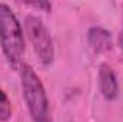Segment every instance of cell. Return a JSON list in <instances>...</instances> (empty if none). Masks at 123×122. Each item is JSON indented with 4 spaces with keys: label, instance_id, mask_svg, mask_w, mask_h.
<instances>
[{
    "label": "cell",
    "instance_id": "cell-4",
    "mask_svg": "<svg viewBox=\"0 0 123 122\" xmlns=\"http://www.w3.org/2000/svg\"><path fill=\"white\" fill-rule=\"evenodd\" d=\"M97 83H99V91L106 101H115L117 98L119 83H117L116 75L110 66H107L105 63L100 65L99 73H97Z\"/></svg>",
    "mask_w": 123,
    "mask_h": 122
},
{
    "label": "cell",
    "instance_id": "cell-2",
    "mask_svg": "<svg viewBox=\"0 0 123 122\" xmlns=\"http://www.w3.org/2000/svg\"><path fill=\"white\" fill-rule=\"evenodd\" d=\"M22 93L27 111L33 122H53L50 115V105L46 89L39 75L29 65H23L20 69Z\"/></svg>",
    "mask_w": 123,
    "mask_h": 122
},
{
    "label": "cell",
    "instance_id": "cell-7",
    "mask_svg": "<svg viewBox=\"0 0 123 122\" xmlns=\"http://www.w3.org/2000/svg\"><path fill=\"white\" fill-rule=\"evenodd\" d=\"M119 47L123 50V25H122V30L119 33Z\"/></svg>",
    "mask_w": 123,
    "mask_h": 122
},
{
    "label": "cell",
    "instance_id": "cell-1",
    "mask_svg": "<svg viewBox=\"0 0 123 122\" xmlns=\"http://www.w3.org/2000/svg\"><path fill=\"white\" fill-rule=\"evenodd\" d=\"M0 46L7 63L19 69L26 49L25 33L14 12L6 3H0Z\"/></svg>",
    "mask_w": 123,
    "mask_h": 122
},
{
    "label": "cell",
    "instance_id": "cell-6",
    "mask_svg": "<svg viewBox=\"0 0 123 122\" xmlns=\"http://www.w3.org/2000/svg\"><path fill=\"white\" fill-rule=\"evenodd\" d=\"M12 118V103L6 92L0 88V122H7Z\"/></svg>",
    "mask_w": 123,
    "mask_h": 122
},
{
    "label": "cell",
    "instance_id": "cell-3",
    "mask_svg": "<svg viewBox=\"0 0 123 122\" xmlns=\"http://www.w3.org/2000/svg\"><path fill=\"white\" fill-rule=\"evenodd\" d=\"M25 32L37 59L43 65H50L55 59V46L50 32L42 19L29 14L25 19Z\"/></svg>",
    "mask_w": 123,
    "mask_h": 122
},
{
    "label": "cell",
    "instance_id": "cell-5",
    "mask_svg": "<svg viewBox=\"0 0 123 122\" xmlns=\"http://www.w3.org/2000/svg\"><path fill=\"white\" fill-rule=\"evenodd\" d=\"M87 42L96 53H106L113 47L112 33L100 26H93L87 32Z\"/></svg>",
    "mask_w": 123,
    "mask_h": 122
}]
</instances>
